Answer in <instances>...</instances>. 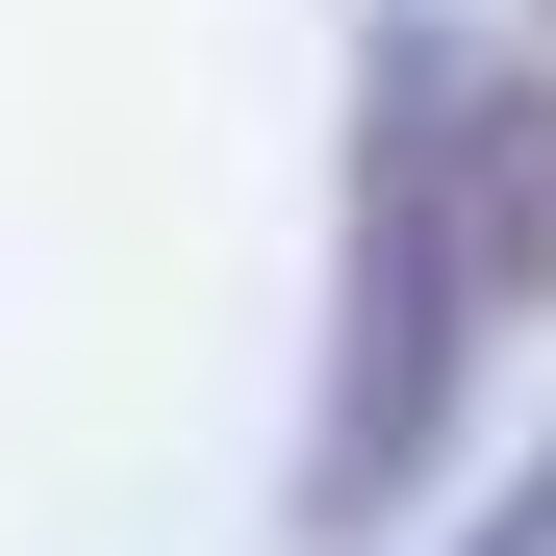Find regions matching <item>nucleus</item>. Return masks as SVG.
<instances>
[{"mask_svg": "<svg viewBox=\"0 0 556 556\" xmlns=\"http://www.w3.org/2000/svg\"><path fill=\"white\" fill-rule=\"evenodd\" d=\"M455 102H481V51L455 26H380L354 51V127H329V354H304V556H380L430 506L455 455V354H481V152H455Z\"/></svg>", "mask_w": 556, "mask_h": 556, "instance_id": "nucleus-1", "label": "nucleus"}, {"mask_svg": "<svg viewBox=\"0 0 556 556\" xmlns=\"http://www.w3.org/2000/svg\"><path fill=\"white\" fill-rule=\"evenodd\" d=\"M455 152H481V278H506V304H556V0H531V51H481Z\"/></svg>", "mask_w": 556, "mask_h": 556, "instance_id": "nucleus-2", "label": "nucleus"}, {"mask_svg": "<svg viewBox=\"0 0 556 556\" xmlns=\"http://www.w3.org/2000/svg\"><path fill=\"white\" fill-rule=\"evenodd\" d=\"M430 556H556V430H531V455H506V481H481V506H455Z\"/></svg>", "mask_w": 556, "mask_h": 556, "instance_id": "nucleus-3", "label": "nucleus"}]
</instances>
